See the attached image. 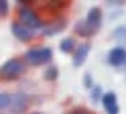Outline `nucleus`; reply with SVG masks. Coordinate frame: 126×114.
<instances>
[{
	"mask_svg": "<svg viewBox=\"0 0 126 114\" xmlns=\"http://www.w3.org/2000/svg\"><path fill=\"white\" fill-rule=\"evenodd\" d=\"M90 53H92V41H79L77 47H75V51L69 55V57H71V65H73V67H81V65H85Z\"/></svg>",
	"mask_w": 126,
	"mask_h": 114,
	"instance_id": "10",
	"label": "nucleus"
},
{
	"mask_svg": "<svg viewBox=\"0 0 126 114\" xmlns=\"http://www.w3.org/2000/svg\"><path fill=\"white\" fill-rule=\"evenodd\" d=\"M104 19H106L104 8L102 6H92L90 10L85 12L83 19L73 22V33L71 35H75L79 41H92L100 33L102 24H104Z\"/></svg>",
	"mask_w": 126,
	"mask_h": 114,
	"instance_id": "1",
	"label": "nucleus"
},
{
	"mask_svg": "<svg viewBox=\"0 0 126 114\" xmlns=\"http://www.w3.org/2000/svg\"><path fill=\"white\" fill-rule=\"evenodd\" d=\"M29 65L25 63L22 55H12L0 63V84H16L22 81L29 73Z\"/></svg>",
	"mask_w": 126,
	"mask_h": 114,
	"instance_id": "3",
	"label": "nucleus"
},
{
	"mask_svg": "<svg viewBox=\"0 0 126 114\" xmlns=\"http://www.w3.org/2000/svg\"><path fill=\"white\" fill-rule=\"evenodd\" d=\"M104 4L108 8H122L126 6V0H104Z\"/></svg>",
	"mask_w": 126,
	"mask_h": 114,
	"instance_id": "20",
	"label": "nucleus"
},
{
	"mask_svg": "<svg viewBox=\"0 0 126 114\" xmlns=\"http://www.w3.org/2000/svg\"><path fill=\"white\" fill-rule=\"evenodd\" d=\"M63 114H96L92 108H88V106H71V108H67Z\"/></svg>",
	"mask_w": 126,
	"mask_h": 114,
	"instance_id": "17",
	"label": "nucleus"
},
{
	"mask_svg": "<svg viewBox=\"0 0 126 114\" xmlns=\"http://www.w3.org/2000/svg\"><path fill=\"white\" fill-rule=\"evenodd\" d=\"M81 86H83L85 90H88V92H90V90H92L94 86H96V84H94V76H92L90 71H85L83 76H81Z\"/></svg>",
	"mask_w": 126,
	"mask_h": 114,
	"instance_id": "19",
	"label": "nucleus"
},
{
	"mask_svg": "<svg viewBox=\"0 0 126 114\" xmlns=\"http://www.w3.org/2000/svg\"><path fill=\"white\" fill-rule=\"evenodd\" d=\"M102 94H104V90H102V86H94L92 90H90V100H92V104H100V98H102Z\"/></svg>",
	"mask_w": 126,
	"mask_h": 114,
	"instance_id": "18",
	"label": "nucleus"
},
{
	"mask_svg": "<svg viewBox=\"0 0 126 114\" xmlns=\"http://www.w3.org/2000/svg\"><path fill=\"white\" fill-rule=\"evenodd\" d=\"M53 47H49L47 43L41 41H35L33 45H29L25 51H22V59L29 65V69H39V67H47L49 63H53Z\"/></svg>",
	"mask_w": 126,
	"mask_h": 114,
	"instance_id": "2",
	"label": "nucleus"
},
{
	"mask_svg": "<svg viewBox=\"0 0 126 114\" xmlns=\"http://www.w3.org/2000/svg\"><path fill=\"white\" fill-rule=\"evenodd\" d=\"M37 102H41V96L31 94L29 90H16V92H12V102H10L8 114H27L33 110V106Z\"/></svg>",
	"mask_w": 126,
	"mask_h": 114,
	"instance_id": "5",
	"label": "nucleus"
},
{
	"mask_svg": "<svg viewBox=\"0 0 126 114\" xmlns=\"http://www.w3.org/2000/svg\"><path fill=\"white\" fill-rule=\"evenodd\" d=\"M12 12V2L10 0H0V19H8Z\"/></svg>",
	"mask_w": 126,
	"mask_h": 114,
	"instance_id": "16",
	"label": "nucleus"
},
{
	"mask_svg": "<svg viewBox=\"0 0 126 114\" xmlns=\"http://www.w3.org/2000/svg\"><path fill=\"white\" fill-rule=\"evenodd\" d=\"M16 6H33V4H39V0H14Z\"/></svg>",
	"mask_w": 126,
	"mask_h": 114,
	"instance_id": "21",
	"label": "nucleus"
},
{
	"mask_svg": "<svg viewBox=\"0 0 126 114\" xmlns=\"http://www.w3.org/2000/svg\"><path fill=\"white\" fill-rule=\"evenodd\" d=\"M67 27H69L67 14L47 16L43 29H41V33H39V39H51V37H55V35H61V33L67 31Z\"/></svg>",
	"mask_w": 126,
	"mask_h": 114,
	"instance_id": "6",
	"label": "nucleus"
},
{
	"mask_svg": "<svg viewBox=\"0 0 126 114\" xmlns=\"http://www.w3.org/2000/svg\"><path fill=\"white\" fill-rule=\"evenodd\" d=\"M10 35L14 37L16 43L25 45V47H29V45H33L35 41H39V35H37V33H35L33 29H29L27 24H22L20 20H16V19L10 20Z\"/></svg>",
	"mask_w": 126,
	"mask_h": 114,
	"instance_id": "7",
	"label": "nucleus"
},
{
	"mask_svg": "<svg viewBox=\"0 0 126 114\" xmlns=\"http://www.w3.org/2000/svg\"><path fill=\"white\" fill-rule=\"evenodd\" d=\"M27 114H45V112H41V110H31V112H27Z\"/></svg>",
	"mask_w": 126,
	"mask_h": 114,
	"instance_id": "22",
	"label": "nucleus"
},
{
	"mask_svg": "<svg viewBox=\"0 0 126 114\" xmlns=\"http://www.w3.org/2000/svg\"><path fill=\"white\" fill-rule=\"evenodd\" d=\"M100 104L104 108V114H120V102H118V94L108 90V92L102 94Z\"/></svg>",
	"mask_w": 126,
	"mask_h": 114,
	"instance_id": "11",
	"label": "nucleus"
},
{
	"mask_svg": "<svg viewBox=\"0 0 126 114\" xmlns=\"http://www.w3.org/2000/svg\"><path fill=\"white\" fill-rule=\"evenodd\" d=\"M14 19L20 20L22 24H27L29 29H33L39 35L41 29H43V24H45L47 16L39 10L37 4H33V6H16V8H14Z\"/></svg>",
	"mask_w": 126,
	"mask_h": 114,
	"instance_id": "4",
	"label": "nucleus"
},
{
	"mask_svg": "<svg viewBox=\"0 0 126 114\" xmlns=\"http://www.w3.org/2000/svg\"><path fill=\"white\" fill-rule=\"evenodd\" d=\"M106 63L110 67H114L116 71H122V67L126 65V47L124 45H114L106 53Z\"/></svg>",
	"mask_w": 126,
	"mask_h": 114,
	"instance_id": "9",
	"label": "nucleus"
},
{
	"mask_svg": "<svg viewBox=\"0 0 126 114\" xmlns=\"http://www.w3.org/2000/svg\"><path fill=\"white\" fill-rule=\"evenodd\" d=\"M77 43H79V39H77L75 35H65V37L59 41V51H61L63 55H71V53L75 51Z\"/></svg>",
	"mask_w": 126,
	"mask_h": 114,
	"instance_id": "12",
	"label": "nucleus"
},
{
	"mask_svg": "<svg viewBox=\"0 0 126 114\" xmlns=\"http://www.w3.org/2000/svg\"><path fill=\"white\" fill-rule=\"evenodd\" d=\"M10 102H12V92H8V90H0V112H8Z\"/></svg>",
	"mask_w": 126,
	"mask_h": 114,
	"instance_id": "15",
	"label": "nucleus"
},
{
	"mask_svg": "<svg viewBox=\"0 0 126 114\" xmlns=\"http://www.w3.org/2000/svg\"><path fill=\"white\" fill-rule=\"evenodd\" d=\"M112 39L116 45H124L126 47V24H118L112 29Z\"/></svg>",
	"mask_w": 126,
	"mask_h": 114,
	"instance_id": "14",
	"label": "nucleus"
},
{
	"mask_svg": "<svg viewBox=\"0 0 126 114\" xmlns=\"http://www.w3.org/2000/svg\"><path fill=\"white\" fill-rule=\"evenodd\" d=\"M43 81H47V84H57V79L61 76V71H59V65L57 63H49L47 67H43Z\"/></svg>",
	"mask_w": 126,
	"mask_h": 114,
	"instance_id": "13",
	"label": "nucleus"
},
{
	"mask_svg": "<svg viewBox=\"0 0 126 114\" xmlns=\"http://www.w3.org/2000/svg\"><path fill=\"white\" fill-rule=\"evenodd\" d=\"M73 0H39V10L45 16H57V14H67L71 8Z\"/></svg>",
	"mask_w": 126,
	"mask_h": 114,
	"instance_id": "8",
	"label": "nucleus"
},
{
	"mask_svg": "<svg viewBox=\"0 0 126 114\" xmlns=\"http://www.w3.org/2000/svg\"><path fill=\"white\" fill-rule=\"evenodd\" d=\"M122 71H124V76H126V65H124V67H122Z\"/></svg>",
	"mask_w": 126,
	"mask_h": 114,
	"instance_id": "23",
	"label": "nucleus"
},
{
	"mask_svg": "<svg viewBox=\"0 0 126 114\" xmlns=\"http://www.w3.org/2000/svg\"><path fill=\"white\" fill-rule=\"evenodd\" d=\"M0 114H8V112H0Z\"/></svg>",
	"mask_w": 126,
	"mask_h": 114,
	"instance_id": "24",
	"label": "nucleus"
}]
</instances>
